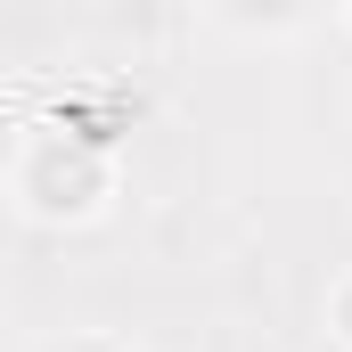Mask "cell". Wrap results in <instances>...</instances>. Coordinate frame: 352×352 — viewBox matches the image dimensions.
Segmentation results:
<instances>
[{"label": "cell", "instance_id": "2", "mask_svg": "<svg viewBox=\"0 0 352 352\" xmlns=\"http://www.w3.org/2000/svg\"><path fill=\"white\" fill-rule=\"evenodd\" d=\"M213 8H221L230 25H246V33H295L320 0H213Z\"/></svg>", "mask_w": 352, "mask_h": 352}, {"label": "cell", "instance_id": "3", "mask_svg": "<svg viewBox=\"0 0 352 352\" xmlns=\"http://www.w3.org/2000/svg\"><path fill=\"white\" fill-rule=\"evenodd\" d=\"M320 320H328V336H336V344L352 352V270L336 278V287H328V303H320Z\"/></svg>", "mask_w": 352, "mask_h": 352}, {"label": "cell", "instance_id": "4", "mask_svg": "<svg viewBox=\"0 0 352 352\" xmlns=\"http://www.w3.org/2000/svg\"><path fill=\"white\" fill-rule=\"evenodd\" d=\"M328 8H336V25H344V33H352V0H328Z\"/></svg>", "mask_w": 352, "mask_h": 352}, {"label": "cell", "instance_id": "1", "mask_svg": "<svg viewBox=\"0 0 352 352\" xmlns=\"http://www.w3.org/2000/svg\"><path fill=\"white\" fill-rule=\"evenodd\" d=\"M115 148H98L82 131H66V123H33L25 140H16V156H8V205L25 213V221H50V230H82L98 221L107 205H115Z\"/></svg>", "mask_w": 352, "mask_h": 352}]
</instances>
